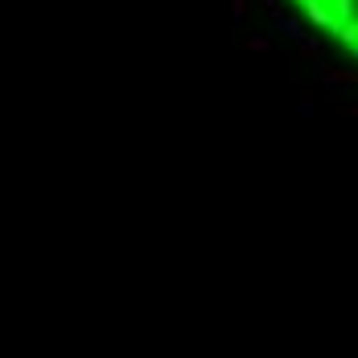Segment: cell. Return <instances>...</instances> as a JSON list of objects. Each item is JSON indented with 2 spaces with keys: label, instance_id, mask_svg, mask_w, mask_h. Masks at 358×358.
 I'll return each instance as SVG.
<instances>
[{
  "label": "cell",
  "instance_id": "cell-1",
  "mask_svg": "<svg viewBox=\"0 0 358 358\" xmlns=\"http://www.w3.org/2000/svg\"><path fill=\"white\" fill-rule=\"evenodd\" d=\"M313 25L329 29L334 37H342L346 45H355L358 54V0H296Z\"/></svg>",
  "mask_w": 358,
  "mask_h": 358
}]
</instances>
